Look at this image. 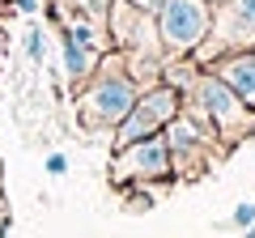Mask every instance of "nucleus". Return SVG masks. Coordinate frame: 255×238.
<instances>
[{
    "label": "nucleus",
    "mask_w": 255,
    "mask_h": 238,
    "mask_svg": "<svg viewBox=\"0 0 255 238\" xmlns=\"http://www.w3.org/2000/svg\"><path fill=\"white\" fill-rule=\"evenodd\" d=\"M136 98H140V85L128 77L124 51L111 47L98 60L94 77L81 85V94H77V119H81L85 132H115L128 119V111L136 107Z\"/></svg>",
    "instance_id": "f257e3e1"
},
{
    "label": "nucleus",
    "mask_w": 255,
    "mask_h": 238,
    "mask_svg": "<svg viewBox=\"0 0 255 238\" xmlns=\"http://www.w3.org/2000/svg\"><path fill=\"white\" fill-rule=\"evenodd\" d=\"M174 166H170V145H166V132L145 136L136 145L115 149L111 157V183L128 187V183H170Z\"/></svg>",
    "instance_id": "0eeeda50"
},
{
    "label": "nucleus",
    "mask_w": 255,
    "mask_h": 238,
    "mask_svg": "<svg viewBox=\"0 0 255 238\" xmlns=\"http://www.w3.org/2000/svg\"><path fill=\"white\" fill-rule=\"evenodd\" d=\"M128 4H136V9H145V13H157V9H162V0H128Z\"/></svg>",
    "instance_id": "2eb2a0df"
},
{
    "label": "nucleus",
    "mask_w": 255,
    "mask_h": 238,
    "mask_svg": "<svg viewBox=\"0 0 255 238\" xmlns=\"http://www.w3.org/2000/svg\"><path fill=\"white\" fill-rule=\"evenodd\" d=\"M255 47V0H226L213 9V30L200 47H196V64L209 68L213 60L230 51H251Z\"/></svg>",
    "instance_id": "39448f33"
},
{
    "label": "nucleus",
    "mask_w": 255,
    "mask_h": 238,
    "mask_svg": "<svg viewBox=\"0 0 255 238\" xmlns=\"http://www.w3.org/2000/svg\"><path fill=\"white\" fill-rule=\"evenodd\" d=\"M213 0H162L157 17V38H162L166 60L170 55H196V47L213 30Z\"/></svg>",
    "instance_id": "20e7f679"
},
{
    "label": "nucleus",
    "mask_w": 255,
    "mask_h": 238,
    "mask_svg": "<svg viewBox=\"0 0 255 238\" xmlns=\"http://www.w3.org/2000/svg\"><path fill=\"white\" fill-rule=\"evenodd\" d=\"M26 55L34 60V64H43V55H47V38H43V30H38V26L26 30Z\"/></svg>",
    "instance_id": "9d476101"
},
{
    "label": "nucleus",
    "mask_w": 255,
    "mask_h": 238,
    "mask_svg": "<svg viewBox=\"0 0 255 238\" xmlns=\"http://www.w3.org/2000/svg\"><path fill=\"white\" fill-rule=\"evenodd\" d=\"M47 174H55V179L68 174V157H64V153H51V157H47Z\"/></svg>",
    "instance_id": "ddd939ff"
},
{
    "label": "nucleus",
    "mask_w": 255,
    "mask_h": 238,
    "mask_svg": "<svg viewBox=\"0 0 255 238\" xmlns=\"http://www.w3.org/2000/svg\"><path fill=\"white\" fill-rule=\"evenodd\" d=\"M0 4H9V0H0Z\"/></svg>",
    "instance_id": "aec40b11"
},
{
    "label": "nucleus",
    "mask_w": 255,
    "mask_h": 238,
    "mask_svg": "<svg viewBox=\"0 0 255 238\" xmlns=\"http://www.w3.org/2000/svg\"><path fill=\"white\" fill-rule=\"evenodd\" d=\"M166 145H170L174 179H183V183H196V179H204V174L217 166V157L226 153V149L217 145V136H213L204 123H196L187 111H179V115L166 123Z\"/></svg>",
    "instance_id": "7ed1b4c3"
},
{
    "label": "nucleus",
    "mask_w": 255,
    "mask_h": 238,
    "mask_svg": "<svg viewBox=\"0 0 255 238\" xmlns=\"http://www.w3.org/2000/svg\"><path fill=\"white\" fill-rule=\"evenodd\" d=\"M0 13H4V9H0Z\"/></svg>",
    "instance_id": "412c9836"
},
{
    "label": "nucleus",
    "mask_w": 255,
    "mask_h": 238,
    "mask_svg": "<svg viewBox=\"0 0 255 238\" xmlns=\"http://www.w3.org/2000/svg\"><path fill=\"white\" fill-rule=\"evenodd\" d=\"M243 238H255V226H251V230H243Z\"/></svg>",
    "instance_id": "a211bd4d"
},
{
    "label": "nucleus",
    "mask_w": 255,
    "mask_h": 238,
    "mask_svg": "<svg viewBox=\"0 0 255 238\" xmlns=\"http://www.w3.org/2000/svg\"><path fill=\"white\" fill-rule=\"evenodd\" d=\"M213 4H226V0H213Z\"/></svg>",
    "instance_id": "6ab92c4d"
},
{
    "label": "nucleus",
    "mask_w": 255,
    "mask_h": 238,
    "mask_svg": "<svg viewBox=\"0 0 255 238\" xmlns=\"http://www.w3.org/2000/svg\"><path fill=\"white\" fill-rule=\"evenodd\" d=\"M0 196H4V166H0Z\"/></svg>",
    "instance_id": "f3484780"
},
{
    "label": "nucleus",
    "mask_w": 255,
    "mask_h": 238,
    "mask_svg": "<svg viewBox=\"0 0 255 238\" xmlns=\"http://www.w3.org/2000/svg\"><path fill=\"white\" fill-rule=\"evenodd\" d=\"M107 43L124 55H149V60H166L162 38H157V17L128 0H111L107 9Z\"/></svg>",
    "instance_id": "6e6552de"
},
{
    "label": "nucleus",
    "mask_w": 255,
    "mask_h": 238,
    "mask_svg": "<svg viewBox=\"0 0 255 238\" xmlns=\"http://www.w3.org/2000/svg\"><path fill=\"white\" fill-rule=\"evenodd\" d=\"M230 226H234V230H251V226H255V200L234 204V213H230Z\"/></svg>",
    "instance_id": "9b49d317"
},
{
    "label": "nucleus",
    "mask_w": 255,
    "mask_h": 238,
    "mask_svg": "<svg viewBox=\"0 0 255 238\" xmlns=\"http://www.w3.org/2000/svg\"><path fill=\"white\" fill-rule=\"evenodd\" d=\"M38 9H43V0H9V13H26L30 17V13H38Z\"/></svg>",
    "instance_id": "f8f14e48"
},
{
    "label": "nucleus",
    "mask_w": 255,
    "mask_h": 238,
    "mask_svg": "<svg viewBox=\"0 0 255 238\" xmlns=\"http://www.w3.org/2000/svg\"><path fill=\"white\" fill-rule=\"evenodd\" d=\"M4 55H9V34L0 30V64H4Z\"/></svg>",
    "instance_id": "dca6fc26"
},
{
    "label": "nucleus",
    "mask_w": 255,
    "mask_h": 238,
    "mask_svg": "<svg viewBox=\"0 0 255 238\" xmlns=\"http://www.w3.org/2000/svg\"><path fill=\"white\" fill-rule=\"evenodd\" d=\"M183 111H187L196 123H204V128L217 136V145L226 149V153H230V149H238L255 132V111L247 107L226 81H217L209 68H200L196 85L183 94Z\"/></svg>",
    "instance_id": "f03ea898"
},
{
    "label": "nucleus",
    "mask_w": 255,
    "mask_h": 238,
    "mask_svg": "<svg viewBox=\"0 0 255 238\" xmlns=\"http://www.w3.org/2000/svg\"><path fill=\"white\" fill-rule=\"evenodd\" d=\"M179 111H183V94L170 90L166 81H157V85H149V90H140L136 107L128 111V119L119 123L115 132H111V149H124V145H136V140H145V136L166 132V123H170Z\"/></svg>",
    "instance_id": "423d86ee"
},
{
    "label": "nucleus",
    "mask_w": 255,
    "mask_h": 238,
    "mask_svg": "<svg viewBox=\"0 0 255 238\" xmlns=\"http://www.w3.org/2000/svg\"><path fill=\"white\" fill-rule=\"evenodd\" d=\"M209 73L217 77V81H226L230 90L255 111V47L251 51H230V55H221V60H213Z\"/></svg>",
    "instance_id": "1a4fd4ad"
},
{
    "label": "nucleus",
    "mask_w": 255,
    "mask_h": 238,
    "mask_svg": "<svg viewBox=\"0 0 255 238\" xmlns=\"http://www.w3.org/2000/svg\"><path fill=\"white\" fill-rule=\"evenodd\" d=\"M0 238H9V200L0 196Z\"/></svg>",
    "instance_id": "4468645a"
}]
</instances>
